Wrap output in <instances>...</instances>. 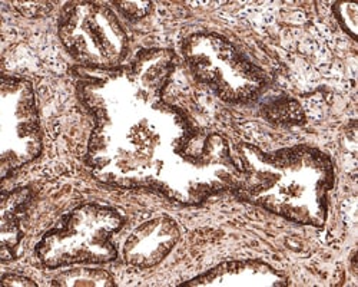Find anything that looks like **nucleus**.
Masks as SVG:
<instances>
[{
    "mask_svg": "<svg viewBox=\"0 0 358 287\" xmlns=\"http://www.w3.org/2000/svg\"><path fill=\"white\" fill-rule=\"evenodd\" d=\"M173 68L171 50L148 49L115 69L82 72L79 95L95 118L86 162L105 184L195 206L234 191L240 169L222 135L165 101Z\"/></svg>",
    "mask_w": 358,
    "mask_h": 287,
    "instance_id": "f257e3e1",
    "label": "nucleus"
},
{
    "mask_svg": "<svg viewBox=\"0 0 358 287\" xmlns=\"http://www.w3.org/2000/svg\"><path fill=\"white\" fill-rule=\"evenodd\" d=\"M234 158L240 169L232 191L238 198L296 224H325L336 183L330 155L308 146L262 151L238 144Z\"/></svg>",
    "mask_w": 358,
    "mask_h": 287,
    "instance_id": "f03ea898",
    "label": "nucleus"
},
{
    "mask_svg": "<svg viewBox=\"0 0 358 287\" xmlns=\"http://www.w3.org/2000/svg\"><path fill=\"white\" fill-rule=\"evenodd\" d=\"M122 224V216L112 207L79 206L43 234L36 244V255L49 269L113 262L117 251L112 239Z\"/></svg>",
    "mask_w": 358,
    "mask_h": 287,
    "instance_id": "7ed1b4c3",
    "label": "nucleus"
},
{
    "mask_svg": "<svg viewBox=\"0 0 358 287\" xmlns=\"http://www.w3.org/2000/svg\"><path fill=\"white\" fill-rule=\"evenodd\" d=\"M182 55L194 76L222 101L248 102L264 90V72L218 34L189 35L182 43Z\"/></svg>",
    "mask_w": 358,
    "mask_h": 287,
    "instance_id": "20e7f679",
    "label": "nucleus"
},
{
    "mask_svg": "<svg viewBox=\"0 0 358 287\" xmlns=\"http://www.w3.org/2000/svg\"><path fill=\"white\" fill-rule=\"evenodd\" d=\"M57 27L69 55L86 69H115L128 55V35L115 13L103 5L69 4Z\"/></svg>",
    "mask_w": 358,
    "mask_h": 287,
    "instance_id": "39448f33",
    "label": "nucleus"
},
{
    "mask_svg": "<svg viewBox=\"0 0 358 287\" xmlns=\"http://www.w3.org/2000/svg\"><path fill=\"white\" fill-rule=\"evenodd\" d=\"M42 153V132L32 83L3 76L0 85V169L5 180Z\"/></svg>",
    "mask_w": 358,
    "mask_h": 287,
    "instance_id": "423d86ee",
    "label": "nucleus"
},
{
    "mask_svg": "<svg viewBox=\"0 0 358 287\" xmlns=\"http://www.w3.org/2000/svg\"><path fill=\"white\" fill-rule=\"evenodd\" d=\"M181 237L175 220L166 216L149 220L136 227L124 246L125 262L138 269L161 263Z\"/></svg>",
    "mask_w": 358,
    "mask_h": 287,
    "instance_id": "0eeeda50",
    "label": "nucleus"
},
{
    "mask_svg": "<svg viewBox=\"0 0 358 287\" xmlns=\"http://www.w3.org/2000/svg\"><path fill=\"white\" fill-rule=\"evenodd\" d=\"M182 287H284L285 274L261 260H235L218 265Z\"/></svg>",
    "mask_w": 358,
    "mask_h": 287,
    "instance_id": "6e6552de",
    "label": "nucleus"
},
{
    "mask_svg": "<svg viewBox=\"0 0 358 287\" xmlns=\"http://www.w3.org/2000/svg\"><path fill=\"white\" fill-rule=\"evenodd\" d=\"M34 194L29 188H16L2 192V204H0V255L2 260H13L16 248L23 237L22 220L32 203Z\"/></svg>",
    "mask_w": 358,
    "mask_h": 287,
    "instance_id": "1a4fd4ad",
    "label": "nucleus"
},
{
    "mask_svg": "<svg viewBox=\"0 0 358 287\" xmlns=\"http://www.w3.org/2000/svg\"><path fill=\"white\" fill-rule=\"evenodd\" d=\"M52 286L61 287H113V277L102 269H72L59 273Z\"/></svg>",
    "mask_w": 358,
    "mask_h": 287,
    "instance_id": "9d476101",
    "label": "nucleus"
},
{
    "mask_svg": "<svg viewBox=\"0 0 358 287\" xmlns=\"http://www.w3.org/2000/svg\"><path fill=\"white\" fill-rule=\"evenodd\" d=\"M265 117L280 124H300L304 121L301 106L288 98L274 101L265 106Z\"/></svg>",
    "mask_w": 358,
    "mask_h": 287,
    "instance_id": "9b49d317",
    "label": "nucleus"
},
{
    "mask_svg": "<svg viewBox=\"0 0 358 287\" xmlns=\"http://www.w3.org/2000/svg\"><path fill=\"white\" fill-rule=\"evenodd\" d=\"M334 13L343 26L344 31L351 35V38L357 39V18H358V10L357 5L354 4H347V2H337L334 5Z\"/></svg>",
    "mask_w": 358,
    "mask_h": 287,
    "instance_id": "f8f14e48",
    "label": "nucleus"
},
{
    "mask_svg": "<svg viewBox=\"0 0 358 287\" xmlns=\"http://www.w3.org/2000/svg\"><path fill=\"white\" fill-rule=\"evenodd\" d=\"M13 6L27 18H42L53 9V4L50 2H13Z\"/></svg>",
    "mask_w": 358,
    "mask_h": 287,
    "instance_id": "ddd939ff",
    "label": "nucleus"
},
{
    "mask_svg": "<svg viewBox=\"0 0 358 287\" xmlns=\"http://www.w3.org/2000/svg\"><path fill=\"white\" fill-rule=\"evenodd\" d=\"M116 5L131 19L145 18L152 9L151 2H116Z\"/></svg>",
    "mask_w": 358,
    "mask_h": 287,
    "instance_id": "4468645a",
    "label": "nucleus"
},
{
    "mask_svg": "<svg viewBox=\"0 0 358 287\" xmlns=\"http://www.w3.org/2000/svg\"><path fill=\"white\" fill-rule=\"evenodd\" d=\"M2 286L8 287V286H22V287H36L38 284L35 281H32L31 279L19 276V274H3L2 277Z\"/></svg>",
    "mask_w": 358,
    "mask_h": 287,
    "instance_id": "2eb2a0df",
    "label": "nucleus"
}]
</instances>
